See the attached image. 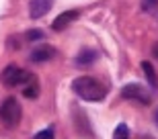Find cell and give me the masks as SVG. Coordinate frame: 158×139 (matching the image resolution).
I'll return each mask as SVG.
<instances>
[{"label": "cell", "mask_w": 158, "mask_h": 139, "mask_svg": "<svg viewBox=\"0 0 158 139\" xmlns=\"http://www.w3.org/2000/svg\"><path fill=\"white\" fill-rule=\"evenodd\" d=\"M72 90H74L82 100H88V102H99V100H103L107 96L105 84H101L97 78H90V76L76 78L74 84H72Z\"/></svg>", "instance_id": "6da1fadb"}, {"label": "cell", "mask_w": 158, "mask_h": 139, "mask_svg": "<svg viewBox=\"0 0 158 139\" xmlns=\"http://www.w3.org/2000/svg\"><path fill=\"white\" fill-rule=\"evenodd\" d=\"M2 82H4V86L8 88H15V86H31V84H35V76L27 72V70L19 68V66H6L2 70Z\"/></svg>", "instance_id": "7a4b0ae2"}, {"label": "cell", "mask_w": 158, "mask_h": 139, "mask_svg": "<svg viewBox=\"0 0 158 139\" xmlns=\"http://www.w3.org/2000/svg\"><path fill=\"white\" fill-rule=\"evenodd\" d=\"M21 115H23V109H21V104H19L17 98H6L0 106V121L2 125L6 127H17L19 121H21Z\"/></svg>", "instance_id": "3957f363"}, {"label": "cell", "mask_w": 158, "mask_h": 139, "mask_svg": "<svg viewBox=\"0 0 158 139\" xmlns=\"http://www.w3.org/2000/svg\"><path fill=\"white\" fill-rule=\"evenodd\" d=\"M121 96H123V98H127V100H135V102H140V104H150V102H152L150 92H148L142 84H138V82L125 84V86L121 88Z\"/></svg>", "instance_id": "277c9868"}, {"label": "cell", "mask_w": 158, "mask_h": 139, "mask_svg": "<svg viewBox=\"0 0 158 139\" xmlns=\"http://www.w3.org/2000/svg\"><path fill=\"white\" fill-rule=\"evenodd\" d=\"M78 14H80V10H76V8H72V10H66V12H62V14H58V18H53V23H52V29L53 31H64L68 25H72L74 21H76Z\"/></svg>", "instance_id": "5b68a950"}, {"label": "cell", "mask_w": 158, "mask_h": 139, "mask_svg": "<svg viewBox=\"0 0 158 139\" xmlns=\"http://www.w3.org/2000/svg\"><path fill=\"white\" fill-rule=\"evenodd\" d=\"M53 6V0H31L29 2V17L31 18H41L43 14L49 12Z\"/></svg>", "instance_id": "8992f818"}, {"label": "cell", "mask_w": 158, "mask_h": 139, "mask_svg": "<svg viewBox=\"0 0 158 139\" xmlns=\"http://www.w3.org/2000/svg\"><path fill=\"white\" fill-rule=\"evenodd\" d=\"M56 55V49L53 47H39L31 53V62H47Z\"/></svg>", "instance_id": "52a82bcc"}, {"label": "cell", "mask_w": 158, "mask_h": 139, "mask_svg": "<svg viewBox=\"0 0 158 139\" xmlns=\"http://www.w3.org/2000/svg\"><path fill=\"white\" fill-rule=\"evenodd\" d=\"M142 70H144V76H146L148 84L154 90H158V74H156V70H154V66L148 64V62H142Z\"/></svg>", "instance_id": "ba28073f"}, {"label": "cell", "mask_w": 158, "mask_h": 139, "mask_svg": "<svg viewBox=\"0 0 158 139\" xmlns=\"http://www.w3.org/2000/svg\"><path fill=\"white\" fill-rule=\"evenodd\" d=\"M97 58H99V53L94 51V49H82L76 55V64L78 66H90Z\"/></svg>", "instance_id": "9c48e42d"}, {"label": "cell", "mask_w": 158, "mask_h": 139, "mask_svg": "<svg viewBox=\"0 0 158 139\" xmlns=\"http://www.w3.org/2000/svg\"><path fill=\"white\" fill-rule=\"evenodd\" d=\"M113 139H129V129L125 123H119L115 127V133H113Z\"/></svg>", "instance_id": "30bf717a"}, {"label": "cell", "mask_w": 158, "mask_h": 139, "mask_svg": "<svg viewBox=\"0 0 158 139\" xmlns=\"http://www.w3.org/2000/svg\"><path fill=\"white\" fill-rule=\"evenodd\" d=\"M23 94L27 98H37V96H39V86H37V84H31V86L23 88Z\"/></svg>", "instance_id": "8fae6325"}, {"label": "cell", "mask_w": 158, "mask_h": 139, "mask_svg": "<svg viewBox=\"0 0 158 139\" xmlns=\"http://www.w3.org/2000/svg\"><path fill=\"white\" fill-rule=\"evenodd\" d=\"M45 35H43V31L41 29H31V31H27V39L29 41H39V39H43Z\"/></svg>", "instance_id": "7c38bea8"}, {"label": "cell", "mask_w": 158, "mask_h": 139, "mask_svg": "<svg viewBox=\"0 0 158 139\" xmlns=\"http://www.w3.org/2000/svg\"><path fill=\"white\" fill-rule=\"evenodd\" d=\"M156 6H158V0H142V8H144L146 12L156 10Z\"/></svg>", "instance_id": "4fadbf2b"}, {"label": "cell", "mask_w": 158, "mask_h": 139, "mask_svg": "<svg viewBox=\"0 0 158 139\" xmlns=\"http://www.w3.org/2000/svg\"><path fill=\"white\" fill-rule=\"evenodd\" d=\"M33 139H53V129H43V131H39Z\"/></svg>", "instance_id": "5bb4252c"}, {"label": "cell", "mask_w": 158, "mask_h": 139, "mask_svg": "<svg viewBox=\"0 0 158 139\" xmlns=\"http://www.w3.org/2000/svg\"><path fill=\"white\" fill-rule=\"evenodd\" d=\"M152 53H154V58L158 59V41H156V43L152 45Z\"/></svg>", "instance_id": "9a60e30c"}, {"label": "cell", "mask_w": 158, "mask_h": 139, "mask_svg": "<svg viewBox=\"0 0 158 139\" xmlns=\"http://www.w3.org/2000/svg\"><path fill=\"white\" fill-rule=\"evenodd\" d=\"M154 121H156V127H158V109L154 110Z\"/></svg>", "instance_id": "2e32d148"}]
</instances>
